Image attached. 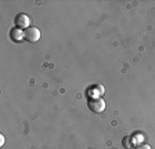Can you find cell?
Returning a JSON list of instances; mask_svg holds the SVG:
<instances>
[{"label":"cell","instance_id":"obj_5","mask_svg":"<svg viewBox=\"0 0 155 149\" xmlns=\"http://www.w3.org/2000/svg\"><path fill=\"white\" fill-rule=\"evenodd\" d=\"M130 149H151V146H150L148 144H136V145H133Z\"/></svg>","mask_w":155,"mask_h":149},{"label":"cell","instance_id":"obj_3","mask_svg":"<svg viewBox=\"0 0 155 149\" xmlns=\"http://www.w3.org/2000/svg\"><path fill=\"white\" fill-rule=\"evenodd\" d=\"M24 35H25V40L29 43H36L40 39V30L36 26H29L28 29L24 30Z\"/></svg>","mask_w":155,"mask_h":149},{"label":"cell","instance_id":"obj_4","mask_svg":"<svg viewBox=\"0 0 155 149\" xmlns=\"http://www.w3.org/2000/svg\"><path fill=\"white\" fill-rule=\"evenodd\" d=\"M10 37H11V40L13 42H22V40H25V35H24V30L18 29V28H13V29L10 30Z\"/></svg>","mask_w":155,"mask_h":149},{"label":"cell","instance_id":"obj_6","mask_svg":"<svg viewBox=\"0 0 155 149\" xmlns=\"http://www.w3.org/2000/svg\"><path fill=\"white\" fill-rule=\"evenodd\" d=\"M122 144L125 145V148H127V149L132 148V146H130V137H125L123 141H122Z\"/></svg>","mask_w":155,"mask_h":149},{"label":"cell","instance_id":"obj_8","mask_svg":"<svg viewBox=\"0 0 155 149\" xmlns=\"http://www.w3.org/2000/svg\"><path fill=\"white\" fill-rule=\"evenodd\" d=\"M112 149H114V148H112Z\"/></svg>","mask_w":155,"mask_h":149},{"label":"cell","instance_id":"obj_1","mask_svg":"<svg viewBox=\"0 0 155 149\" xmlns=\"http://www.w3.org/2000/svg\"><path fill=\"white\" fill-rule=\"evenodd\" d=\"M87 106L91 112L94 113H101L104 109H105V102L101 97H94V98H89V102H87Z\"/></svg>","mask_w":155,"mask_h":149},{"label":"cell","instance_id":"obj_2","mask_svg":"<svg viewBox=\"0 0 155 149\" xmlns=\"http://www.w3.org/2000/svg\"><path fill=\"white\" fill-rule=\"evenodd\" d=\"M29 24H31V20H29V17L26 15V14L19 13L14 17V25H15V28H18V29H21V30L28 29Z\"/></svg>","mask_w":155,"mask_h":149},{"label":"cell","instance_id":"obj_7","mask_svg":"<svg viewBox=\"0 0 155 149\" xmlns=\"http://www.w3.org/2000/svg\"><path fill=\"white\" fill-rule=\"evenodd\" d=\"M4 144V137H3V134L0 135V145H3Z\"/></svg>","mask_w":155,"mask_h":149}]
</instances>
